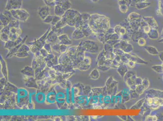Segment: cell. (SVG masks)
<instances>
[{
	"instance_id": "cell-11",
	"label": "cell",
	"mask_w": 163,
	"mask_h": 121,
	"mask_svg": "<svg viewBox=\"0 0 163 121\" xmlns=\"http://www.w3.org/2000/svg\"><path fill=\"white\" fill-rule=\"evenodd\" d=\"M24 79V85L26 87L29 88L37 89L38 86L36 81L34 77H26Z\"/></svg>"
},
{
	"instance_id": "cell-37",
	"label": "cell",
	"mask_w": 163,
	"mask_h": 121,
	"mask_svg": "<svg viewBox=\"0 0 163 121\" xmlns=\"http://www.w3.org/2000/svg\"><path fill=\"white\" fill-rule=\"evenodd\" d=\"M0 40L3 42H7L9 40V35L4 33H1L0 34Z\"/></svg>"
},
{
	"instance_id": "cell-34",
	"label": "cell",
	"mask_w": 163,
	"mask_h": 121,
	"mask_svg": "<svg viewBox=\"0 0 163 121\" xmlns=\"http://www.w3.org/2000/svg\"><path fill=\"white\" fill-rule=\"evenodd\" d=\"M30 51V48L26 44H23L21 46L18 52H29Z\"/></svg>"
},
{
	"instance_id": "cell-20",
	"label": "cell",
	"mask_w": 163,
	"mask_h": 121,
	"mask_svg": "<svg viewBox=\"0 0 163 121\" xmlns=\"http://www.w3.org/2000/svg\"><path fill=\"white\" fill-rule=\"evenodd\" d=\"M137 77L136 74H135L128 78L127 81H125L127 86L129 87L131 89L135 90L136 89V86L135 84V81Z\"/></svg>"
},
{
	"instance_id": "cell-48",
	"label": "cell",
	"mask_w": 163,
	"mask_h": 121,
	"mask_svg": "<svg viewBox=\"0 0 163 121\" xmlns=\"http://www.w3.org/2000/svg\"><path fill=\"white\" fill-rule=\"evenodd\" d=\"M157 118L156 116H150L148 115L145 118V121H157Z\"/></svg>"
},
{
	"instance_id": "cell-36",
	"label": "cell",
	"mask_w": 163,
	"mask_h": 121,
	"mask_svg": "<svg viewBox=\"0 0 163 121\" xmlns=\"http://www.w3.org/2000/svg\"><path fill=\"white\" fill-rule=\"evenodd\" d=\"M113 52L115 55L120 56L124 55L125 53L121 49H113Z\"/></svg>"
},
{
	"instance_id": "cell-14",
	"label": "cell",
	"mask_w": 163,
	"mask_h": 121,
	"mask_svg": "<svg viewBox=\"0 0 163 121\" xmlns=\"http://www.w3.org/2000/svg\"><path fill=\"white\" fill-rule=\"evenodd\" d=\"M0 61L1 65V72L4 77L8 80V70L7 67V64L5 59L2 56H0Z\"/></svg>"
},
{
	"instance_id": "cell-28",
	"label": "cell",
	"mask_w": 163,
	"mask_h": 121,
	"mask_svg": "<svg viewBox=\"0 0 163 121\" xmlns=\"http://www.w3.org/2000/svg\"><path fill=\"white\" fill-rule=\"evenodd\" d=\"M28 52H18L11 56L10 57H16L18 58H26L29 57Z\"/></svg>"
},
{
	"instance_id": "cell-17",
	"label": "cell",
	"mask_w": 163,
	"mask_h": 121,
	"mask_svg": "<svg viewBox=\"0 0 163 121\" xmlns=\"http://www.w3.org/2000/svg\"><path fill=\"white\" fill-rule=\"evenodd\" d=\"M58 36L53 31H51L47 36L46 41L48 43H53L54 44H56L57 40H58Z\"/></svg>"
},
{
	"instance_id": "cell-33",
	"label": "cell",
	"mask_w": 163,
	"mask_h": 121,
	"mask_svg": "<svg viewBox=\"0 0 163 121\" xmlns=\"http://www.w3.org/2000/svg\"><path fill=\"white\" fill-rule=\"evenodd\" d=\"M3 14L5 15V16H6L10 20V21H11L15 20H16L14 16H13L12 14V13L10 11L6 10L5 11L3 12Z\"/></svg>"
},
{
	"instance_id": "cell-42",
	"label": "cell",
	"mask_w": 163,
	"mask_h": 121,
	"mask_svg": "<svg viewBox=\"0 0 163 121\" xmlns=\"http://www.w3.org/2000/svg\"><path fill=\"white\" fill-rule=\"evenodd\" d=\"M110 68V67H109V66H106V65L98 66V70H101L102 71H104V72L109 71Z\"/></svg>"
},
{
	"instance_id": "cell-12",
	"label": "cell",
	"mask_w": 163,
	"mask_h": 121,
	"mask_svg": "<svg viewBox=\"0 0 163 121\" xmlns=\"http://www.w3.org/2000/svg\"><path fill=\"white\" fill-rule=\"evenodd\" d=\"M21 74L26 77L35 78V70L32 67L26 66L20 71Z\"/></svg>"
},
{
	"instance_id": "cell-29",
	"label": "cell",
	"mask_w": 163,
	"mask_h": 121,
	"mask_svg": "<svg viewBox=\"0 0 163 121\" xmlns=\"http://www.w3.org/2000/svg\"><path fill=\"white\" fill-rule=\"evenodd\" d=\"M46 67H47L46 64L45 62V61H44L42 64L39 66V67L35 70V77L38 75L43 70H44Z\"/></svg>"
},
{
	"instance_id": "cell-51",
	"label": "cell",
	"mask_w": 163,
	"mask_h": 121,
	"mask_svg": "<svg viewBox=\"0 0 163 121\" xmlns=\"http://www.w3.org/2000/svg\"><path fill=\"white\" fill-rule=\"evenodd\" d=\"M128 67H129L130 68H133L135 67L136 66V63L133 62V61H131V60H129L127 64Z\"/></svg>"
},
{
	"instance_id": "cell-55",
	"label": "cell",
	"mask_w": 163,
	"mask_h": 121,
	"mask_svg": "<svg viewBox=\"0 0 163 121\" xmlns=\"http://www.w3.org/2000/svg\"><path fill=\"white\" fill-rule=\"evenodd\" d=\"M159 56L161 61L163 62V52H161L159 53Z\"/></svg>"
},
{
	"instance_id": "cell-25",
	"label": "cell",
	"mask_w": 163,
	"mask_h": 121,
	"mask_svg": "<svg viewBox=\"0 0 163 121\" xmlns=\"http://www.w3.org/2000/svg\"><path fill=\"white\" fill-rule=\"evenodd\" d=\"M40 50L41 49L36 45H32L30 48V51L32 53L34 54L36 57H40V56L41 55Z\"/></svg>"
},
{
	"instance_id": "cell-22",
	"label": "cell",
	"mask_w": 163,
	"mask_h": 121,
	"mask_svg": "<svg viewBox=\"0 0 163 121\" xmlns=\"http://www.w3.org/2000/svg\"><path fill=\"white\" fill-rule=\"evenodd\" d=\"M79 93V89L77 87L75 86H72L71 88V103H75V98Z\"/></svg>"
},
{
	"instance_id": "cell-24",
	"label": "cell",
	"mask_w": 163,
	"mask_h": 121,
	"mask_svg": "<svg viewBox=\"0 0 163 121\" xmlns=\"http://www.w3.org/2000/svg\"><path fill=\"white\" fill-rule=\"evenodd\" d=\"M18 89V88L17 87L15 86V85H14L12 83L7 81L6 86H5L4 88L2 90H4L5 91L13 92L14 93L16 94L17 92Z\"/></svg>"
},
{
	"instance_id": "cell-39",
	"label": "cell",
	"mask_w": 163,
	"mask_h": 121,
	"mask_svg": "<svg viewBox=\"0 0 163 121\" xmlns=\"http://www.w3.org/2000/svg\"><path fill=\"white\" fill-rule=\"evenodd\" d=\"M60 44L59 43V44H55L52 46V49L53 51H55L58 53H60Z\"/></svg>"
},
{
	"instance_id": "cell-9",
	"label": "cell",
	"mask_w": 163,
	"mask_h": 121,
	"mask_svg": "<svg viewBox=\"0 0 163 121\" xmlns=\"http://www.w3.org/2000/svg\"><path fill=\"white\" fill-rule=\"evenodd\" d=\"M22 4V0H8L6 5L7 10H16L21 8Z\"/></svg>"
},
{
	"instance_id": "cell-21",
	"label": "cell",
	"mask_w": 163,
	"mask_h": 121,
	"mask_svg": "<svg viewBox=\"0 0 163 121\" xmlns=\"http://www.w3.org/2000/svg\"><path fill=\"white\" fill-rule=\"evenodd\" d=\"M27 36H26L24 38V39H23L22 42L19 44H18L17 46H15V47H14V48L12 49L11 50L9 51V52L8 53V54H7L6 57H10L13 54L17 53L18 51V50L19 49L20 47L21 46L24 44V42L26 40V39H27Z\"/></svg>"
},
{
	"instance_id": "cell-10",
	"label": "cell",
	"mask_w": 163,
	"mask_h": 121,
	"mask_svg": "<svg viewBox=\"0 0 163 121\" xmlns=\"http://www.w3.org/2000/svg\"><path fill=\"white\" fill-rule=\"evenodd\" d=\"M51 29V27H50L48 29V30L46 32V33H45L44 34L41 36L40 39H39L35 40L34 42H29L28 43V44L30 45H36L38 46L40 49H42L43 47L45 44H46V41L47 39V36L49 34V32Z\"/></svg>"
},
{
	"instance_id": "cell-44",
	"label": "cell",
	"mask_w": 163,
	"mask_h": 121,
	"mask_svg": "<svg viewBox=\"0 0 163 121\" xmlns=\"http://www.w3.org/2000/svg\"><path fill=\"white\" fill-rule=\"evenodd\" d=\"M60 18L59 17H58V16H54L53 21H52L51 23L52 26H54L56 25V24H57L60 20Z\"/></svg>"
},
{
	"instance_id": "cell-8",
	"label": "cell",
	"mask_w": 163,
	"mask_h": 121,
	"mask_svg": "<svg viewBox=\"0 0 163 121\" xmlns=\"http://www.w3.org/2000/svg\"><path fill=\"white\" fill-rule=\"evenodd\" d=\"M56 91L54 86L49 88L46 94L45 103L47 104H52L56 103Z\"/></svg>"
},
{
	"instance_id": "cell-31",
	"label": "cell",
	"mask_w": 163,
	"mask_h": 121,
	"mask_svg": "<svg viewBox=\"0 0 163 121\" xmlns=\"http://www.w3.org/2000/svg\"><path fill=\"white\" fill-rule=\"evenodd\" d=\"M91 67L90 65H86L84 64H80L78 67H77V69H78L79 70L82 71H87L90 69Z\"/></svg>"
},
{
	"instance_id": "cell-50",
	"label": "cell",
	"mask_w": 163,
	"mask_h": 121,
	"mask_svg": "<svg viewBox=\"0 0 163 121\" xmlns=\"http://www.w3.org/2000/svg\"><path fill=\"white\" fill-rule=\"evenodd\" d=\"M143 80L140 77H137L135 81V84L136 86L141 85L143 83Z\"/></svg>"
},
{
	"instance_id": "cell-45",
	"label": "cell",
	"mask_w": 163,
	"mask_h": 121,
	"mask_svg": "<svg viewBox=\"0 0 163 121\" xmlns=\"http://www.w3.org/2000/svg\"><path fill=\"white\" fill-rule=\"evenodd\" d=\"M142 84L145 86L146 89H147V88H148V87L150 85L149 81L148 79L147 78L144 79L143 81Z\"/></svg>"
},
{
	"instance_id": "cell-5",
	"label": "cell",
	"mask_w": 163,
	"mask_h": 121,
	"mask_svg": "<svg viewBox=\"0 0 163 121\" xmlns=\"http://www.w3.org/2000/svg\"><path fill=\"white\" fill-rule=\"evenodd\" d=\"M52 68L55 71L62 74H66L67 73L74 71L73 69L74 68L72 65L71 64H59L57 66H53Z\"/></svg>"
},
{
	"instance_id": "cell-2",
	"label": "cell",
	"mask_w": 163,
	"mask_h": 121,
	"mask_svg": "<svg viewBox=\"0 0 163 121\" xmlns=\"http://www.w3.org/2000/svg\"><path fill=\"white\" fill-rule=\"evenodd\" d=\"M54 88L56 91V103L58 108H61L66 103L65 88L58 84L56 85Z\"/></svg>"
},
{
	"instance_id": "cell-7",
	"label": "cell",
	"mask_w": 163,
	"mask_h": 121,
	"mask_svg": "<svg viewBox=\"0 0 163 121\" xmlns=\"http://www.w3.org/2000/svg\"><path fill=\"white\" fill-rule=\"evenodd\" d=\"M149 106L153 109H156L163 105V99L159 97H149L146 100Z\"/></svg>"
},
{
	"instance_id": "cell-54",
	"label": "cell",
	"mask_w": 163,
	"mask_h": 121,
	"mask_svg": "<svg viewBox=\"0 0 163 121\" xmlns=\"http://www.w3.org/2000/svg\"><path fill=\"white\" fill-rule=\"evenodd\" d=\"M138 41H139V42H138V44H139V45L141 46H143L145 45V43H146L145 41V40H143V39L142 41L141 39H140V40H139Z\"/></svg>"
},
{
	"instance_id": "cell-32",
	"label": "cell",
	"mask_w": 163,
	"mask_h": 121,
	"mask_svg": "<svg viewBox=\"0 0 163 121\" xmlns=\"http://www.w3.org/2000/svg\"><path fill=\"white\" fill-rule=\"evenodd\" d=\"M152 69L153 71L158 73H163V67L162 65H155L152 66Z\"/></svg>"
},
{
	"instance_id": "cell-35",
	"label": "cell",
	"mask_w": 163,
	"mask_h": 121,
	"mask_svg": "<svg viewBox=\"0 0 163 121\" xmlns=\"http://www.w3.org/2000/svg\"><path fill=\"white\" fill-rule=\"evenodd\" d=\"M135 74H135L134 71H128L126 73V74L123 77L124 80L125 81H126L128 78L131 77V76H132L133 75H135Z\"/></svg>"
},
{
	"instance_id": "cell-3",
	"label": "cell",
	"mask_w": 163,
	"mask_h": 121,
	"mask_svg": "<svg viewBox=\"0 0 163 121\" xmlns=\"http://www.w3.org/2000/svg\"><path fill=\"white\" fill-rule=\"evenodd\" d=\"M13 16L18 20L24 22L27 20L29 14L25 9H18L10 11Z\"/></svg>"
},
{
	"instance_id": "cell-13",
	"label": "cell",
	"mask_w": 163,
	"mask_h": 121,
	"mask_svg": "<svg viewBox=\"0 0 163 121\" xmlns=\"http://www.w3.org/2000/svg\"><path fill=\"white\" fill-rule=\"evenodd\" d=\"M22 40L23 39L19 36L16 40L12 41L9 40L8 42H5L4 47L5 48L9 50V51H10L13 48L15 47V46L19 44Z\"/></svg>"
},
{
	"instance_id": "cell-41",
	"label": "cell",
	"mask_w": 163,
	"mask_h": 121,
	"mask_svg": "<svg viewBox=\"0 0 163 121\" xmlns=\"http://www.w3.org/2000/svg\"><path fill=\"white\" fill-rule=\"evenodd\" d=\"M145 99L144 98V99L141 100L140 101H139L138 103H136V105H133V108H133V109H139L140 107L142 106V105H143V103L145 101Z\"/></svg>"
},
{
	"instance_id": "cell-49",
	"label": "cell",
	"mask_w": 163,
	"mask_h": 121,
	"mask_svg": "<svg viewBox=\"0 0 163 121\" xmlns=\"http://www.w3.org/2000/svg\"><path fill=\"white\" fill-rule=\"evenodd\" d=\"M40 52H41V55L44 58H45L46 57H47V55L49 54V53H48V51L44 48H43L42 49H41Z\"/></svg>"
},
{
	"instance_id": "cell-26",
	"label": "cell",
	"mask_w": 163,
	"mask_h": 121,
	"mask_svg": "<svg viewBox=\"0 0 163 121\" xmlns=\"http://www.w3.org/2000/svg\"><path fill=\"white\" fill-rule=\"evenodd\" d=\"M100 73L98 69H95L92 71L89 75V78L93 80H97L99 78Z\"/></svg>"
},
{
	"instance_id": "cell-23",
	"label": "cell",
	"mask_w": 163,
	"mask_h": 121,
	"mask_svg": "<svg viewBox=\"0 0 163 121\" xmlns=\"http://www.w3.org/2000/svg\"><path fill=\"white\" fill-rule=\"evenodd\" d=\"M129 60L132 61L136 64H148L147 62L135 54H131Z\"/></svg>"
},
{
	"instance_id": "cell-19",
	"label": "cell",
	"mask_w": 163,
	"mask_h": 121,
	"mask_svg": "<svg viewBox=\"0 0 163 121\" xmlns=\"http://www.w3.org/2000/svg\"><path fill=\"white\" fill-rule=\"evenodd\" d=\"M117 71L119 74L123 78L128 71V66L127 64L121 63L120 65L117 67Z\"/></svg>"
},
{
	"instance_id": "cell-27",
	"label": "cell",
	"mask_w": 163,
	"mask_h": 121,
	"mask_svg": "<svg viewBox=\"0 0 163 121\" xmlns=\"http://www.w3.org/2000/svg\"><path fill=\"white\" fill-rule=\"evenodd\" d=\"M146 51L150 54L151 55H157L159 54V52L155 47L151 46H146L145 47Z\"/></svg>"
},
{
	"instance_id": "cell-6",
	"label": "cell",
	"mask_w": 163,
	"mask_h": 121,
	"mask_svg": "<svg viewBox=\"0 0 163 121\" xmlns=\"http://www.w3.org/2000/svg\"><path fill=\"white\" fill-rule=\"evenodd\" d=\"M118 82L113 79L112 76L109 77L106 81V86L108 93L114 95L117 91V84Z\"/></svg>"
},
{
	"instance_id": "cell-1",
	"label": "cell",
	"mask_w": 163,
	"mask_h": 121,
	"mask_svg": "<svg viewBox=\"0 0 163 121\" xmlns=\"http://www.w3.org/2000/svg\"><path fill=\"white\" fill-rule=\"evenodd\" d=\"M29 92L24 88H19L16 94V103L19 107H23L29 103Z\"/></svg>"
},
{
	"instance_id": "cell-46",
	"label": "cell",
	"mask_w": 163,
	"mask_h": 121,
	"mask_svg": "<svg viewBox=\"0 0 163 121\" xmlns=\"http://www.w3.org/2000/svg\"><path fill=\"white\" fill-rule=\"evenodd\" d=\"M106 58L105 57V56H104L102 58L100 59H99L98 61V66H104L105 65V63L106 61Z\"/></svg>"
},
{
	"instance_id": "cell-16",
	"label": "cell",
	"mask_w": 163,
	"mask_h": 121,
	"mask_svg": "<svg viewBox=\"0 0 163 121\" xmlns=\"http://www.w3.org/2000/svg\"><path fill=\"white\" fill-rule=\"evenodd\" d=\"M49 9L48 7H39L38 9V14L41 19L44 20L48 16L49 14Z\"/></svg>"
},
{
	"instance_id": "cell-52",
	"label": "cell",
	"mask_w": 163,
	"mask_h": 121,
	"mask_svg": "<svg viewBox=\"0 0 163 121\" xmlns=\"http://www.w3.org/2000/svg\"><path fill=\"white\" fill-rule=\"evenodd\" d=\"M121 62L123 63H124V64H127L128 62V61H129V59L124 55L121 56Z\"/></svg>"
},
{
	"instance_id": "cell-40",
	"label": "cell",
	"mask_w": 163,
	"mask_h": 121,
	"mask_svg": "<svg viewBox=\"0 0 163 121\" xmlns=\"http://www.w3.org/2000/svg\"><path fill=\"white\" fill-rule=\"evenodd\" d=\"M7 81L5 77L0 79V90H2L4 88V87L6 86Z\"/></svg>"
},
{
	"instance_id": "cell-47",
	"label": "cell",
	"mask_w": 163,
	"mask_h": 121,
	"mask_svg": "<svg viewBox=\"0 0 163 121\" xmlns=\"http://www.w3.org/2000/svg\"><path fill=\"white\" fill-rule=\"evenodd\" d=\"M54 17V15H48L45 19L43 20L44 22L47 24H51L52 22L53 21V19Z\"/></svg>"
},
{
	"instance_id": "cell-38",
	"label": "cell",
	"mask_w": 163,
	"mask_h": 121,
	"mask_svg": "<svg viewBox=\"0 0 163 121\" xmlns=\"http://www.w3.org/2000/svg\"><path fill=\"white\" fill-rule=\"evenodd\" d=\"M46 49L49 54H52L53 53V50L52 49V46L50 43H46L45 44L43 47Z\"/></svg>"
},
{
	"instance_id": "cell-18",
	"label": "cell",
	"mask_w": 163,
	"mask_h": 121,
	"mask_svg": "<svg viewBox=\"0 0 163 121\" xmlns=\"http://www.w3.org/2000/svg\"><path fill=\"white\" fill-rule=\"evenodd\" d=\"M60 44H64L65 45H70L72 44V42L70 40L67 35L63 34L60 35L58 37Z\"/></svg>"
},
{
	"instance_id": "cell-15",
	"label": "cell",
	"mask_w": 163,
	"mask_h": 121,
	"mask_svg": "<svg viewBox=\"0 0 163 121\" xmlns=\"http://www.w3.org/2000/svg\"><path fill=\"white\" fill-rule=\"evenodd\" d=\"M72 84L70 81H67L66 87L65 88V94H66V103L70 105L71 102V93Z\"/></svg>"
},
{
	"instance_id": "cell-4",
	"label": "cell",
	"mask_w": 163,
	"mask_h": 121,
	"mask_svg": "<svg viewBox=\"0 0 163 121\" xmlns=\"http://www.w3.org/2000/svg\"><path fill=\"white\" fill-rule=\"evenodd\" d=\"M42 86V87H41V89L37 90L36 94L33 96V100L38 104H43L46 101V94L47 92L46 91V88L43 87V85Z\"/></svg>"
},
{
	"instance_id": "cell-43",
	"label": "cell",
	"mask_w": 163,
	"mask_h": 121,
	"mask_svg": "<svg viewBox=\"0 0 163 121\" xmlns=\"http://www.w3.org/2000/svg\"><path fill=\"white\" fill-rule=\"evenodd\" d=\"M67 49H68V47H67V45L60 44V53H62V54L65 53V52H67Z\"/></svg>"
},
{
	"instance_id": "cell-30",
	"label": "cell",
	"mask_w": 163,
	"mask_h": 121,
	"mask_svg": "<svg viewBox=\"0 0 163 121\" xmlns=\"http://www.w3.org/2000/svg\"><path fill=\"white\" fill-rule=\"evenodd\" d=\"M146 90V88L145 86L142 84L141 85L136 86V89H135V91L137 93V94H138L139 95H141V94L144 93V91Z\"/></svg>"
},
{
	"instance_id": "cell-53",
	"label": "cell",
	"mask_w": 163,
	"mask_h": 121,
	"mask_svg": "<svg viewBox=\"0 0 163 121\" xmlns=\"http://www.w3.org/2000/svg\"><path fill=\"white\" fill-rule=\"evenodd\" d=\"M114 59V60H116V61H117L118 62H119V63H122V62H121V56H116V57H115Z\"/></svg>"
}]
</instances>
